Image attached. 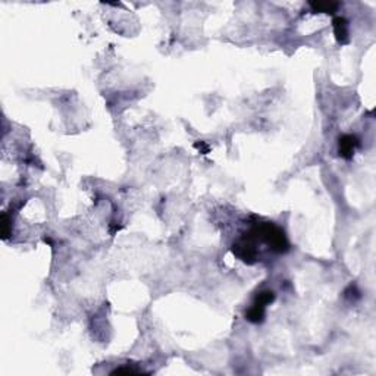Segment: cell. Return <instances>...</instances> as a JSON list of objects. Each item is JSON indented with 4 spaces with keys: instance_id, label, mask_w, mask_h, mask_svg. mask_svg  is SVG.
<instances>
[{
    "instance_id": "1",
    "label": "cell",
    "mask_w": 376,
    "mask_h": 376,
    "mask_svg": "<svg viewBox=\"0 0 376 376\" xmlns=\"http://www.w3.org/2000/svg\"><path fill=\"white\" fill-rule=\"evenodd\" d=\"M253 235L256 237L258 242H263L268 245L269 250L278 255H284L290 250V241L285 235L284 229L272 222H262L256 223L252 229Z\"/></svg>"
},
{
    "instance_id": "2",
    "label": "cell",
    "mask_w": 376,
    "mask_h": 376,
    "mask_svg": "<svg viewBox=\"0 0 376 376\" xmlns=\"http://www.w3.org/2000/svg\"><path fill=\"white\" fill-rule=\"evenodd\" d=\"M259 242L252 231H247L232 244L231 252L237 259L247 265H255L259 260Z\"/></svg>"
},
{
    "instance_id": "3",
    "label": "cell",
    "mask_w": 376,
    "mask_h": 376,
    "mask_svg": "<svg viewBox=\"0 0 376 376\" xmlns=\"http://www.w3.org/2000/svg\"><path fill=\"white\" fill-rule=\"evenodd\" d=\"M358 146H360V140L357 139L356 136H351V134L341 136L338 140V153L342 159L350 160L354 156V152Z\"/></svg>"
},
{
    "instance_id": "4",
    "label": "cell",
    "mask_w": 376,
    "mask_h": 376,
    "mask_svg": "<svg viewBox=\"0 0 376 376\" xmlns=\"http://www.w3.org/2000/svg\"><path fill=\"white\" fill-rule=\"evenodd\" d=\"M334 34L339 44H347L350 41V33H348V21L344 17H335L332 21Z\"/></svg>"
},
{
    "instance_id": "5",
    "label": "cell",
    "mask_w": 376,
    "mask_h": 376,
    "mask_svg": "<svg viewBox=\"0 0 376 376\" xmlns=\"http://www.w3.org/2000/svg\"><path fill=\"white\" fill-rule=\"evenodd\" d=\"M310 9L315 14H328V15H334L339 8L338 2H310L309 3Z\"/></svg>"
},
{
    "instance_id": "6",
    "label": "cell",
    "mask_w": 376,
    "mask_h": 376,
    "mask_svg": "<svg viewBox=\"0 0 376 376\" xmlns=\"http://www.w3.org/2000/svg\"><path fill=\"white\" fill-rule=\"evenodd\" d=\"M274 301H275V293L271 291V290H265V291H260V293L256 294L253 306H258L260 309H266Z\"/></svg>"
},
{
    "instance_id": "7",
    "label": "cell",
    "mask_w": 376,
    "mask_h": 376,
    "mask_svg": "<svg viewBox=\"0 0 376 376\" xmlns=\"http://www.w3.org/2000/svg\"><path fill=\"white\" fill-rule=\"evenodd\" d=\"M266 316V309H260L258 306H253L245 312V319L252 323H262Z\"/></svg>"
},
{
    "instance_id": "8",
    "label": "cell",
    "mask_w": 376,
    "mask_h": 376,
    "mask_svg": "<svg viewBox=\"0 0 376 376\" xmlns=\"http://www.w3.org/2000/svg\"><path fill=\"white\" fill-rule=\"evenodd\" d=\"M11 223H12V220H11V216L6 213V212H3L2 213V218H0V226H2V238L3 239H8V237L11 235Z\"/></svg>"
},
{
    "instance_id": "9",
    "label": "cell",
    "mask_w": 376,
    "mask_h": 376,
    "mask_svg": "<svg viewBox=\"0 0 376 376\" xmlns=\"http://www.w3.org/2000/svg\"><path fill=\"white\" fill-rule=\"evenodd\" d=\"M112 375H116V373H143V370H139V369H133V367H125V366H120V367H116L115 370L110 372Z\"/></svg>"
},
{
    "instance_id": "10",
    "label": "cell",
    "mask_w": 376,
    "mask_h": 376,
    "mask_svg": "<svg viewBox=\"0 0 376 376\" xmlns=\"http://www.w3.org/2000/svg\"><path fill=\"white\" fill-rule=\"evenodd\" d=\"M194 147H196V149H198V150H201V152H203V155H206V153L209 152V146H206V144H204L203 141H200V143H196V144H194Z\"/></svg>"
}]
</instances>
